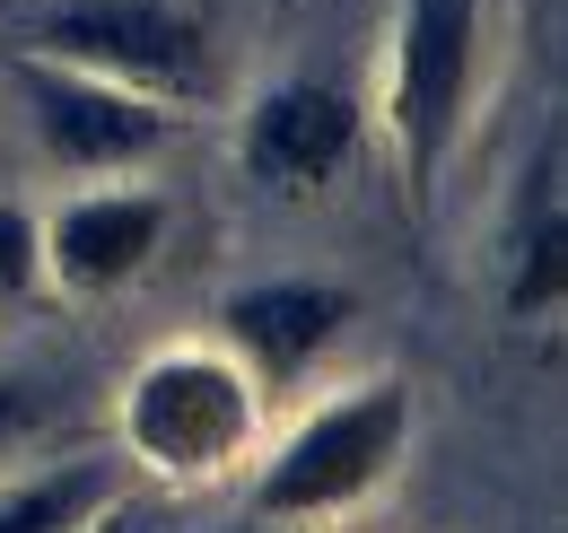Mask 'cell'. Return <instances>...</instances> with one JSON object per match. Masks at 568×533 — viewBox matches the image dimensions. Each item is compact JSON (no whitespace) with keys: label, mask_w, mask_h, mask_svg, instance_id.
I'll return each instance as SVG.
<instances>
[{"label":"cell","mask_w":568,"mask_h":533,"mask_svg":"<svg viewBox=\"0 0 568 533\" xmlns=\"http://www.w3.org/2000/svg\"><path fill=\"white\" fill-rule=\"evenodd\" d=\"M0 53L88 70L158 105L219 97V53L184 0H0Z\"/></svg>","instance_id":"1"},{"label":"cell","mask_w":568,"mask_h":533,"mask_svg":"<svg viewBox=\"0 0 568 533\" xmlns=\"http://www.w3.org/2000/svg\"><path fill=\"white\" fill-rule=\"evenodd\" d=\"M403 446H412V385L403 376H367L351 394H333L324 411H306L254 464L245 507L281 533H315L333 516H351V507H367L403 472Z\"/></svg>","instance_id":"2"},{"label":"cell","mask_w":568,"mask_h":533,"mask_svg":"<svg viewBox=\"0 0 568 533\" xmlns=\"http://www.w3.org/2000/svg\"><path fill=\"white\" fill-rule=\"evenodd\" d=\"M263 385L227 350H158L123 385V455L158 481H219L254 455Z\"/></svg>","instance_id":"3"},{"label":"cell","mask_w":568,"mask_h":533,"mask_svg":"<svg viewBox=\"0 0 568 533\" xmlns=\"http://www.w3.org/2000/svg\"><path fill=\"white\" fill-rule=\"evenodd\" d=\"M481 53H490V0H403L385 123H394V149H403V184H412V201L437 193L455 140H464V123H473Z\"/></svg>","instance_id":"4"},{"label":"cell","mask_w":568,"mask_h":533,"mask_svg":"<svg viewBox=\"0 0 568 533\" xmlns=\"http://www.w3.org/2000/svg\"><path fill=\"white\" fill-rule=\"evenodd\" d=\"M9 70H18V97H27V123L44 140V158L71 167V175L149 167L184 123L175 105H158L141 88H114V79H88V70H53V62H9Z\"/></svg>","instance_id":"5"},{"label":"cell","mask_w":568,"mask_h":533,"mask_svg":"<svg viewBox=\"0 0 568 533\" xmlns=\"http://www.w3.org/2000/svg\"><path fill=\"white\" fill-rule=\"evenodd\" d=\"M358 298L342 280H254L219 306V350L254 376V385H297L333 341L351 333Z\"/></svg>","instance_id":"6"},{"label":"cell","mask_w":568,"mask_h":533,"mask_svg":"<svg viewBox=\"0 0 568 533\" xmlns=\"http://www.w3.org/2000/svg\"><path fill=\"white\" fill-rule=\"evenodd\" d=\"M166 193H132V184H105V193H71L44 237H36V271H53L79 298H105V289H132L149 271V254L166 245Z\"/></svg>","instance_id":"7"},{"label":"cell","mask_w":568,"mask_h":533,"mask_svg":"<svg viewBox=\"0 0 568 533\" xmlns=\"http://www.w3.org/2000/svg\"><path fill=\"white\" fill-rule=\"evenodd\" d=\"M358 149V105L333 79H281L245 105V167L281 193H315L351 167Z\"/></svg>","instance_id":"8"},{"label":"cell","mask_w":568,"mask_h":533,"mask_svg":"<svg viewBox=\"0 0 568 533\" xmlns=\"http://www.w3.org/2000/svg\"><path fill=\"white\" fill-rule=\"evenodd\" d=\"M568 158L560 132L534 149L525 193H516V228H507V315L516 324H551L568 298Z\"/></svg>","instance_id":"9"},{"label":"cell","mask_w":568,"mask_h":533,"mask_svg":"<svg viewBox=\"0 0 568 533\" xmlns=\"http://www.w3.org/2000/svg\"><path fill=\"white\" fill-rule=\"evenodd\" d=\"M105 499H114V464L105 455L27 472V481L0 490V533H79L88 516H105Z\"/></svg>","instance_id":"10"},{"label":"cell","mask_w":568,"mask_h":533,"mask_svg":"<svg viewBox=\"0 0 568 533\" xmlns=\"http://www.w3.org/2000/svg\"><path fill=\"white\" fill-rule=\"evenodd\" d=\"M36 280V219L18 201H0V298Z\"/></svg>","instance_id":"11"},{"label":"cell","mask_w":568,"mask_h":533,"mask_svg":"<svg viewBox=\"0 0 568 533\" xmlns=\"http://www.w3.org/2000/svg\"><path fill=\"white\" fill-rule=\"evenodd\" d=\"M36 420H44V394H36L27 376H0V455H9V446H18Z\"/></svg>","instance_id":"12"},{"label":"cell","mask_w":568,"mask_h":533,"mask_svg":"<svg viewBox=\"0 0 568 533\" xmlns=\"http://www.w3.org/2000/svg\"><path fill=\"white\" fill-rule=\"evenodd\" d=\"M79 533H149V507H123V499H105V516H88Z\"/></svg>","instance_id":"13"},{"label":"cell","mask_w":568,"mask_h":533,"mask_svg":"<svg viewBox=\"0 0 568 533\" xmlns=\"http://www.w3.org/2000/svg\"><path fill=\"white\" fill-rule=\"evenodd\" d=\"M227 533H281V525H263V516H245V525H227Z\"/></svg>","instance_id":"14"},{"label":"cell","mask_w":568,"mask_h":533,"mask_svg":"<svg viewBox=\"0 0 568 533\" xmlns=\"http://www.w3.org/2000/svg\"><path fill=\"white\" fill-rule=\"evenodd\" d=\"M281 9H297V0H281Z\"/></svg>","instance_id":"15"}]
</instances>
